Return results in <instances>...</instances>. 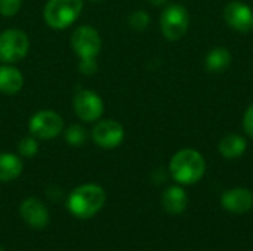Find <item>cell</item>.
<instances>
[{"label":"cell","mask_w":253,"mask_h":251,"mask_svg":"<svg viewBox=\"0 0 253 251\" xmlns=\"http://www.w3.org/2000/svg\"><path fill=\"white\" fill-rule=\"evenodd\" d=\"M148 24H150V16H148V13L145 10H135L129 16V25L136 31L145 30Z\"/></svg>","instance_id":"ffe728a7"},{"label":"cell","mask_w":253,"mask_h":251,"mask_svg":"<svg viewBox=\"0 0 253 251\" xmlns=\"http://www.w3.org/2000/svg\"><path fill=\"white\" fill-rule=\"evenodd\" d=\"M92 139L98 146L113 149L123 142L125 129L114 120H101L92 130Z\"/></svg>","instance_id":"9c48e42d"},{"label":"cell","mask_w":253,"mask_h":251,"mask_svg":"<svg viewBox=\"0 0 253 251\" xmlns=\"http://www.w3.org/2000/svg\"><path fill=\"white\" fill-rule=\"evenodd\" d=\"M231 65V53L227 47H215L212 49L205 61V67L208 71L219 74L224 72Z\"/></svg>","instance_id":"2e32d148"},{"label":"cell","mask_w":253,"mask_h":251,"mask_svg":"<svg viewBox=\"0 0 253 251\" xmlns=\"http://www.w3.org/2000/svg\"><path fill=\"white\" fill-rule=\"evenodd\" d=\"M71 47L80 59L96 58L102 47L99 33L90 25L77 27L71 34Z\"/></svg>","instance_id":"8992f818"},{"label":"cell","mask_w":253,"mask_h":251,"mask_svg":"<svg viewBox=\"0 0 253 251\" xmlns=\"http://www.w3.org/2000/svg\"><path fill=\"white\" fill-rule=\"evenodd\" d=\"M221 203L227 212L243 215L253 207V194L246 188H234L222 195Z\"/></svg>","instance_id":"7c38bea8"},{"label":"cell","mask_w":253,"mask_h":251,"mask_svg":"<svg viewBox=\"0 0 253 251\" xmlns=\"http://www.w3.org/2000/svg\"><path fill=\"white\" fill-rule=\"evenodd\" d=\"M90 1H102V0H90Z\"/></svg>","instance_id":"d4e9b609"},{"label":"cell","mask_w":253,"mask_h":251,"mask_svg":"<svg viewBox=\"0 0 253 251\" xmlns=\"http://www.w3.org/2000/svg\"><path fill=\"white\" fill-rule=\"evenodd\" d=\"M169 170L178 183L193 185L203 178L206 172V161L196 149H181L172 157Z\"/></svg>","instance_id":"7a4b0ae2"},{"label":"cell","mask_w":253,"mask_h":251,"mask_svg":"<svg viewBox=\"0 0 253 251\" xmlns=\"http://www.w3.org/2000/svg\"><path fill=\"white\" fill-rule=\"evenodd\" d=\"M30 49L28 36L21 30H6L0 34V61L15 64L24 59Z\"/></svg>","instance_id":"277c9868"},{"label":"cell","mask_w":253,"mask_h":251,"mask_svg":"<svg viewBox=\"0 0 253 251\" xmlns=\"http://www.w3.org/2000/svg\"><path fill=\"white\" fill-rule=\"evenodd\" d=\"M22 161L10 152H0V182H10L22 173Z\"/></svg>","instance_id":"9a60e30c"},{"label":"cell","mask_w":253,"mask_h":251,"mask_svg":"<svg viewBox=\"0 0 253 251\" xmlns=\"http://www.w3.org/2000/svg\"><path fill=\"white\" fill-rule=\"evenodd\" d=\"M243 129L248 133V136H251L253 139V104L246 109L245 117H243Z\"/></svg>","instance_id":"603a6c76"},{"label":"cell","mask_w":253,"mask_h":251,"mask_svg":"<svg viewBox=\"0 0 253 251\" xmlns=\"http://www.w3.org/2000/svg\"><path fill=\"white\" fill-rule=\"evenodd\" d=\"M190 25V16L184 6L170 4L168 6L160 16V28L166 40L176 41L187 34Z\"/></svg>","instance_id":"5b68a950"},{"label":"cell","mask_w":253,"mask_h":251,"mask_svg":"<svg viewBox=\"0 0 253 251\" xmlns=\"http://www.w3.org/2000/svg\"><path fill=\"white\" fill-rule=\"evenodd\" d=\"M153 6H160V4H165L168 0H148Z\"/></svg>","instance_id":"cb8c5ba5"},{"label":"cell","mask_w":253,"mask_h":251,"mask_svg":"<svg viewBox=\"0 0 253 251\" xmlns=\"http://www.w3.org/2000/svg\"><path fill=\"white\" fill-rule=\"evenodd\" d=\"M246 151V141L239 135H227L219 142V152L225 158H239Z\"/></svg>","instance_id":"e0dca14e"},{"label":"cell","mask_w":253,"mask_h":251,"mask_svg":"<svg viewBox=\"0 0 253 251\" xmlns=\"http://www.w3.org/2000/svg\"><path fill=\"white\" fill-rule=\"evenodd\" d=\"M73 105H74L76 115L86 123L99 120L104 112V102L101 96L92 90L77 92L74 96Z\"/></svg>","instance_id":"ba28073f"},{"label":"cell","mask_w":253,"mask_h":251,"mask_svg":"<svg viewBox=\"0 0 253 251\" xmlns=\"http://www.w3.org/2000/svg\"><path fill=\"white\" fill-rule=\"evenodd\" d=\"M24 86V77L21 71L9 64L0 67V92L3 95H16Z\"/></svg>","instance_id":"4fadbf2b"},{"label":"cell","mask_w":253,"mask_h":251,"mask_svg":"<svg viewBox=\"0 0 253 251\" xmlns=\"http://www.w3.org/2000/svg\"><path fill=\"white\" fill-rule=\"evenodd\" d=\"M79 70H80V72L84 74V75H92V74H95L96 70H98V65H96L95 58L80 59V62H79Z\"/></svg>","instance_id":"7402d4cb"},{"label":"cell","mask_w":253,"mask_h":251,"mask_svg":"<svg viewBox=\"0 0 253 251\" xmlns=\"http://www.w3.org/2000/svg\"><path fill=\"white\" fill-rule=\"evenodd\" d=\"M86 130L79 124H73L65 130V141L71 146H82L86 142Z\"/></svg>","instance_id":"ac0fdd59"},{"label":"cell","mask_w":253,"mask_h":251,"mask_svg":"<svg viewBox=\"0 0 253 251\" xmlns=\"http://www.w3.org/2000/svg\"><path fill=\"white\" fill-rule=\"evenodd\" d=\"M18 152H19L21 157H25V158L34 157L39 152V143H37L36 138L28 136V138L21 139L19 143H18Z\"/></svg>","instance_id":"d6986e66"},{"label":"cell","mask_w":253,"mask_h":251,"mask_svg":"<svg viewBox=\"0 0 253 251\" xmlns=\"http://www.w3.org/2000/svg\"><path fill=\"white\" fill-rule=\"evenodd\" d=\"M83 0H49L43 9L44 22L53 30L70 27L82 13Z\"/></svg>","instance_id":"3957f363"},{"label":"cell","mask_w":253,"mask_h":251,"mask_svg":"<svg viewBox=\"0 0 253 251\" xmlns=\"http://www.w3.org/2000/svg\"><path fill=\"white\" fill-rule=\"evenodd\" d=\"M0 251H4V250H3V249H1V247H0Z\"/></svg>","instance_id":"484cf974"},{"label":"cell","mask_w":253,"mask_h":251,"mask_svg":"<svg viewBox=\"0 0 253 251\" xmlns=\"http://www.w3.org/2000/svg\"><path fill=\"white\" fill-rule=\"evenodd\" d=\"M22 6V0H0V13L6 18L15 16Z\"/></svg>","instance_id":"44dd1931"},{"label":"cell","mask_w":253,"mask_h":251,"mask_svg":"<svg viewBox=\"0 0 253 251\" xmlns=\"http://www.w3.org/2000/svg\"><path fill=\"white\" fill-rule=\"evenodd\" d=\"M28 129L31 136L37 139H53L64 130V120L58 112L43 109L30 118Z\"/></svg>","instance_id":"52a82bcc"},{"label":"cell","mask_w":253,"mask_h":251,"mask_svg":"<svg viewBox=\"0 0 253 251\" xmlns=\"http://www.w3.org/2000/svg\"><path fill=\"white\" fill-rule=\"evenodd\" d=\"M105 191L95 183H86L77 186L67 200L70 213L79 219H90L105 204Z\"/></svg>","instance_id":"6da1fadb"},{"label":"cell","mask_w":253,"mask_h":251,"mask_svg":"<svg viewBox=\"0 0 253 251\" xmlns=\"http://www.w3.org/2000/svg\"><path fill=\"white\" fill-rule=\"evenodd\" d=\"M19 213L24 222L36 229H42L49 223V212L46 206L37 198L31 197L24 200L19 207Z\"/></svg>","instance_id":"8fae6325"},{"label":"cell","mask_w":253,"mask_h":251,"mask_svg":"<svg viewBox=\"0 0 253 251\" xmlns=\"http://www.w3.org/2000/svg\"><path fill=\"white\" fill-rule=\"evenodd\" d=\"M225 22L240 33H249L253 30V10L245 3L234 0L224 9Z\"/></svg>","instance_id":"30bf717a"},{"label":"cell","mask_w":253,"mask_h":251,"mask_svg":"<svg viewBox=\"0 0 253 251\" xmlns=\"http://www.w3.org/2000/svg\"><path fill=\"white\" fill-rule=\"evenodd\" d=\"M188 197L179 186H169L162 195V206L169 215H181L185 212Z\"/></svg>","instance_id":"5bb4252c"}]
</instances>
